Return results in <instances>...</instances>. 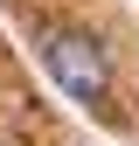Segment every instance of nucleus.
Wrapping results in <instances>:
<instances>
[{
    "instance_id": "1",
    "label": "nucleus",
    "mask_w": 139,
    "mask_h": 146,
    "mask_svg": "<svg viewBox=\"0 0 139 146\" xmlns=\"http://www.w3.org/2000/svg\"><path fill=\"white\" fill-rule=\"evenodd\" d=\"M42 63H49V77H56L77 104H97L104 90H111V63H104V49L91 42V35H77V28L42 35Z\"/></svg>"
}]
</instances>
